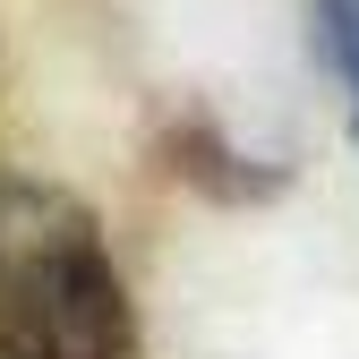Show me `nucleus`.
<instances>
[{
	"instance_id": "f257e3e1",
	"label": "nucleus",
	"mask_w": 359,
	"mask_h": 359,
	"mask_svg": "<svg viewBox=\"0 0 359 359\" xmlns=\"http://www.w3.org/2000/svg\"><path fill=\"white\" fill-rule=\"evenodd\" d=\"M0 359H137V299L103 214L26 171H0Z\"/></svg>"
},
{
	"instance_id": "f03ea898",
	"label": "nucleus",
	"mask_w": 359,
	"mask_h": 359,
	"mask_svg": "<svg viewBox=\"0 0 359 359\" xmlns=\"http://www.w3.org/2000/svg\"><path fill=\"white\" fill-rule=\"evenodd\" d=\"M317 34H325L334 69L351 77V103H359V0H317Z\"/></svg>"
}]
</instances>
